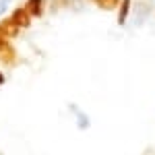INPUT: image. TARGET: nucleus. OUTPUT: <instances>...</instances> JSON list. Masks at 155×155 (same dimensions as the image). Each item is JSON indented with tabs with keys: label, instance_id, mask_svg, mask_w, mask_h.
<instances>
[{
	"label": "nucleus",
	"instance_id": "0eeeda50",
	"mask_svg": "<svg viewBox=\"0 0 155 155\" xmlns=\"http://www.w3.org/2000/svg\"><path fill=\"white\" fill-rule=\"evenodd\" d=\"M120 2L122 0H93V4H95L99 11H106V12H112V11H118Z\"/></svg>",
	"mask_w": 155,
	"mask_h": 155
},
{
	"label": "nucleus",
	"instance_id": "f03ea898",
	"mask_svg": "<svg viewBox=\"0 0 155 155\" xmlns=\"http://www.w3.org/2000/svg\"><path fill=\"white\" fill-rule=\"evenodd\" d=\"M66 106H68V110H71V114L74 116L77 128H79V130H89V128H91V118H89V114H87L85 110H81L74 101H68Z\"/></svg>",
	"mask_w": 155,
	"mask_h": 155
},
{
	"label": "nucleus",
	"instance_id": "7ed1b4c3",
	"mask_svg": "<svg viewBox=\"0 0 155 155\" xmlns=\"http://www.w3.org/2000/svg\"><path fill=\"white\" fill-rule=\"evenodd\" d=\"M8 19H11V21L17 25L21 31H23V29H29L31 23H33V17L29 15V11H27L25 6H17V8L11 12V17H8Z\"/></svg>",
	"mask_w": 155,
	"mask_h": 155
},
{
	"label": "nucleus",
	"instance_id": "6e6552de",
	"mask_svg": "<svg viewBox=\"0 0 155 155\" xmlns=\"http://www.w3.org/2000/svg\"><path fill=\"white\" fill-rule=\"evenodd\" d=\"M0 25H2V29L6 31V35L11 37V39H12V37H17V35H19V33H21V29H19L17 25L12 23L11 19H4V21H2V23H0Z\"/></svg>",
	"mask_w": 155,
	"mask_h": 155
},
{
	"label": "nucleus",
	"instance_id": "f8f14e48",
	"mask_svg": "<svg viewBox=\"0 0 155 155\" xmlns=\"http://www.w3.org/2000/svg\"><path fill=\"white\" fill-rule=\"evenodd\" d=\"M85 2H87V0H71V6H74V8H83Z\"/></svg>",
	"mask_w": 155,
	"mask_h": 155
},
{
	"label": "nucleus",
	"instance_id": "ddd939ff",
	"mask_svg": "<svg viewBox=\"0 0 155 155\" xmlns=\"http://www.w3.org/2000/svg\"><path fill=\"white\" fill-rule=\"evenodd\" d=\"M4 83H6V74H4V72L0 71V87H2Z\"/></svg>",
	"mask_w": 155,
	"mask_h": 155
},
{
	"label": "nucleus",
	"instance_id": "39448f33",
	"mask_svg": "<svg viewBox=\"0 0 155 155\" xmlns=\"http://www.w3.org/2000/svg\"><path fill=\"white\" fill-rule=\"evenodd\" d=\"M46 2L48 0H25V8L29 11V15L33 17V19H39V17H44V11H46Z\"/></svg>",
	"mask_w": 155,
	"mask_h": 155
},
{
	"label": "nucleus",
	"instance_id": "1a4fd4ad",
	"mask_svg": "<svg viewBox=\"0 0 155 155\" xmlns=\"http://www.w3.org/2000/svg\"><path fill=\"white\" fill-rule=\"evenodd\" d=\"M50 6L54 8V11H60V8H64V6H71V0H48Z\"/></svg>",
	"mask_w": 155,
	"mask_h": 155
},
{
	"label": "nucleus",
	"instance_id": "9d476101",
	"mask_svg": "<svg viewBox=\"0 0 155 155\" xmlns=\"http://www.w3.org/2000/svg\"><path fill=\"white\" fill-rule=\"evenodd\" d=\"M8 44H11V37L6 35V31H4V29H2V25H0V50L6 48Z\"/></svg>",
	"mask_w": 155,
	"mask_h": 155
},
{
	"label": "nucleus",
	"instance_id": "20e7f679",
	"mask_svg": "<svg viewBox=\"0 0 155 155\" xmlns=\"http://www.w3.org/2000/svg\"><path fill=\"white\" fill-rule=\"evenodd\" d=\"M130 12H132V0H122L118 6V15H116V23L118 27H124L130 19Z\"/></svg>",
	"mask_w": 155,
	"mask_h": 155
},
{
	"label": "nucleus",
	"instance_id": "423d86ee",
	"mask_svg": "<svg viewBox=\"0 0 155 155\" xmlns=\"http://www.w3.org/2000/svg\"><path fill=\"white\" fill-rule=\"evenodd\" d=\"M0 62L6 66H15L17 64V50L12 48V44H8L6 48L0 50Z\"/></svg>",
	"mask_w": 155,
	"mask_h": 155
},
{
	"label": "nucleus",
	"instance_id": "9b49d317",
	"mask_svg": "<svg viewBox=\"0 0 155 155\" xmlns=\"http://www.w3.org/2000/svg\"><path fill=\"white\" fill-rule=\"evenodd\" d=\"M11 2L12 0H0V17H2L6 11H11Z\"/></svg>",
	"mask_w": 155,
	"mask_h": 155
},
{
	"label": "nucleus",
	"instance_id": "f257e3e1",
	"mask_svg": "<svg viewBox=\"0 0 155 155\" xmlns=\"http://www.w3.org/2000/svg\"><path fill=\"white\" fill-rule=\"evenodd\" d=\"M151 8H153V0H134L132 2V12H130V23L134 27H141L149 19Z\"/></svg>",
	"mask_w": 155,
	"mask_h": 155
}]
</instances>
